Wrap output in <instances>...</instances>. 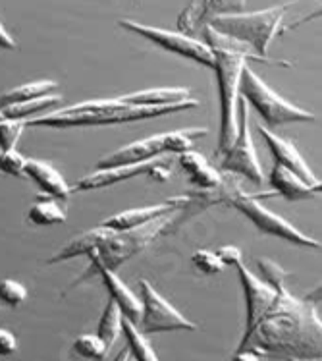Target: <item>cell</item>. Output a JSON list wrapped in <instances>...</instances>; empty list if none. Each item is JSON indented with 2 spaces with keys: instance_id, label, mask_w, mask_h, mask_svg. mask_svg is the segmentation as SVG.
Segmentation results:
<instances>
[{
  "instance_id": "1",
  "label": "cell",
  "mask_w": 322,
  "mask_h": 361,
  "mask_svg": "<svg viewBox=\"0 0 322 361\" xmlns=\"http://www.w3.org/2000/svg\"><path fill=\"white\" fill-rule=\"evenodd\" d=\"M237 350H253L276 361H322V319L315 303L282 288L271 310L243 332Z\"/></svg>"
},
{
  "instance_id": "2",
  "label": "cell",
  "mask_w": 322,
  "mask_h": 361,
  "mask_svg": "<svg viewBox=\"0 0 322 361\" xmlns=\"http://www.w3.org/2000/svg\"><path fill=\"white\" fill-rule=\"evenodd\" d=\"M197 99L182 101L174 104H128L120 99H97L87 101L75 106H66L60 111L41 116V118L27 120L25 126H49V128H72V126H103V124H120V122H135V120L154 118L164 114L190 111L197 109Z\"/></svg>"
},
{
  "instance_id": "3",
  "label": "cell",
  "mask_w": 322,
  "mask_h": 361,
  "mask_svg": "<svg viewBox=\"0 0 322 361\" xmlns=\"http://www.w3.org/2000/svg\"><path fill=\"white\" fill-rule=\"evenodd\" d=\"M214 52V75L218 83L220 99V130L216 153L220 157L226 153L237 135V104H240V83H242L243 68L247 66V59L255 54L249 51H234V49H213Z\"/></svg>"
},
{
  "instance_id": "4",
  "label": "cell",
  "mask_w": 322,
  "mask_h": 361,
  "mask_svg": "<svg viewBox=\"0 0 322 361\" xmlns=\"http://www.w3.org/2000/svg\"><path fill=\"white\" fill-rule=\"evenodd\" d=\"M206 195H216L213 203H220L224 201L228 205H232L237 209L240 213L245 214L256 228L261 232H266L271 236H276L280 240H284L293 245H301V247H311V250H321L322 243L315 238L303 234L299 228H295L292 222H287L286 219H282L280 214L272 213L266 207L261 205V201H256L253 195L245 193L240 188V184L232 180V178H224L222 184L214 190L205 192Z\"/></svg>"
},
{
  "instance_id": "5",
  "label": "cell",
  "mask_w": 322,
  "mask_h": 361,
  "mask_svg": "<svg viewBox=\"0 0 322 361\" xmlns=\"http://www.w3.org/2000/svg\"><path fill=\"white\" fill-rule=\"evenodd\" d=\"M293 2L295 0H286V2H280V4H274L266 10H259V12L214 16L209 25L228 37H234L240 43L247 44L255 54L266 59L271 43L278 35L282 20Z\"/></svg>"
},
{
  "instance_id": "6",
  "label": "cell",
  "mask_w": 322,
  "mask_h": 361,
  "mask_svg": "<svg viewBox=\"0 0 322 361\" xmlns=\"http://www.w3.org/2000/svg\"><path fill=\"white\" fill-rule=\"evenodd\" d=\"M206 128H185L176 132L159 133V135H149L145 140L133 141L125 147L118 149L109 157H104L97 162V169H114V166H124V164H137V162L153 161L162 155H183L187 151H193V145L199 137L206 135Z\"/></svg>"
},
{
  "instance_id": "7",
  "label": "cell",
  "mask_w": 322,
  "mask_h": 361,
  "mask_svg": "<svg viewBox=\"0 0 322 361\" xmlns=\"http://www.w3.org/2000/svg\"><path fill=\"white\" fill-rule=\"evenodd\" d=\"M240 95L249 109L259 112L264 120V126H284L292 122H313L316 116L313 112L301 109L297 104L290 103L284 97L278 95L272 87H268L249 66L243 68Z\"/></svg>"
},
{
  "instance_id": "8",
  "label": "cell",
  "mask_w": 322,
  "mask_h": 361,
  "mask_svg": "<svg viewBox=\"0 0 322 361\" xmlns=\"http://www.w3.org/2000/svg\"><path fill=\"white\" fill-rule=\"evenodd\" d=\"M176 213H180V211H176ZM176 213L159 216V219H154L149 224H143L140 228L124 230V232H116V230L110 228L109 236L104 238L103 242L99 243V247L93 251L104 265L112 271H116L118 267L124 265L128 259L141 253L149 243H153L156 238L161 236L162 232L172 224V219Z\"/></svg>"
},
{
  "instance_id": "9",
  "label": "cell",
  "mask_w": 322,
  "mask_h": 361,
  "mask_svg": "<svg viewBox=\"0 0 322 361\" xmlns=\"http://www.w3.org/2000/svg\"><path fill=\"white\" fill-rule=\"evenodd\" d=\"M240 112H237V135L235 141L230 145L226 153L220 159V169L230 174H237L249 180L253 184H263L264 174L261 169V161L256 157L255 143H253V135H251L249 126V104L243 99H240Z\"/></svg>"
},
{
  "instance_id": "10",
  "label": "cell",
  "mask_w": 322,
  "mask_h": 361,
  "mask_svg": "<svg viewBox=\"0 0 322 361\" xmlns=\"http://www.w3.org/2000/svg\"><path fill=\"white\" fill-rule=\"evenodd\" d=\"M120 25L124 30L133 31V33H137L141 37H145L147 41H151V43L161 47L164 51L174 52L178 56L193 60V62H197L201 66L211 68V70L214 68V52L205 41L190 37V35H185L182 31L159 30V27H151V25L133 22V20H122Z\"/></svg>"
},
{
  "instance_id": "11",
  "label": "cell",
  "mask_w": 322,
  "mask_h": 361,
  "mask_svg": "<svg viewBox=\"0 0 322 361\" xmlns=\"http://www.w3.org/2000/svg\"><path fill=\"white\" fill-rule=\"evenodd\" d=\"M140 294L143 311H141V321L137 326L143 334L170 331H197V324L187 317H183L182 313L168 300H164L147 281H140Z\"/></svg>"
},
{
  "instance_id": "12",
  "label": "cell",
  "mask_w": 322,
  "mask_h": 361,
  "mask_svg": "<svg viewBox=\"0 0 322 361\" xmlns=\"http://www.w3.org/2000/svg\"><path fill=\"white\" fill-rule=\"evenodd\" d=\"M153 176L156 182H164L170 178V159L166 157H156L153 161L137 162V164H124V166H114V169H97L87 176L78 180V184L72 185V192H91V190H101L106 185H114L118 182H125L135 176Z\"/></svg>"
},
{
  "instance_id": "13",
  "label": "cell",
  "mask_w": 322,
  "mask_h": 361,
  "mask_svg": "<svg viewBox=\"0 0 322 361\" xmlns=\"http://www.w3.org/2000/svg\"><path fill=\"white\" fill-rule=\"evenodd\" d=\"M235 271H237L243 295H245V332H247L271 310V305L278 298V290H274L261 276L251 273L245 263H237Z\"/></svg>"
},
{
  "instance_id": "14",
  "label": "cell",
  "mask_w": 322,
  "mask_h": 361,
  "mask_svg": "<svg viewBox=\"0 0 322 361\" xmlns=\"http://www.w3.org/2000/svg\"><path fill=\"white\" fill-rule=\"evenodd\" d=\"M89 259H91V267H93V271L103 279L104 286H106V290H109L110 300H114V302H116V305L120 307V311H122V315H124L128 321H132L133 324H140L141 311H143L141 298H137V295L133 294L132 290L128 288V284H124L122 279H120L112 269H109V267L104 265L95 251H91V253H89Z\"/></svg>"
},
{
  "instance_id": "15",
  "label": "cell",
  "mask_w": 322,
  "mask_h": 361,
  "mask_svg": "<svg viewBox=\"0 0 322 361\" xmlns=\"http://www.w3.org/2000/svg\"><path fill=\"white\" fill-rule=\"evenodd\" d=\"M187 203H190L187 197H172V200L162 201V203H156V205L128 209V211H122V213H118L114 214V216L106 219V221L103 222V226L116 230V232L140 228V226L153 222L154 219H159V216L182 211L183 205H187Z\"/></svg>"
},
{
  "instance_id": "16",
  "label": "cell",
  "mask_w": 322,
  "mask_h": 361,
  "mask_svg": "<svg viewBox=\"0 0 322 361\" xmlns=\"http://www.w3.org/2000/svg\"><path fill=\"white\" fill-rule=\"evenodd\" d=\"M256 130L263 135L264 143L271 149V155L274 157L276 164H282V166H286L287 170L295 172V174L303 178L307 184L315 185L316 182H318V178L313 174V170H311V166L307 164V161L301 157V153L297 151V147L293 145L292 141H287L284 140V137L276 135V133L268 130V126L264 124L256 126Z\"/></svg>"
},
{
  "instance_id": "17",
  "label": "cell",
  "mask_w": 322,
  "mask_h": 361,
  "mask_svg": "<svg viewBox=\"0 0 322 361\" xmlns=\"http://www.w3.org/2000/svg\"><path fill=\"white\" fill-rule=\"evenodd\" d=\"M23 176H27L37 184V188L44 192L49 197L58 201H68L72 195V185H68L64 176L52 164L39 159H25Z\"/></svg>"
},
{
  "instance_id": "18",
  "label": "cell",
  "mask_w": 322,
  "mask_h": 361,
  "mask_svg": "<svg viewBox=\"0 0 322 361\" xmlns=\"http://www.w3.org/2000/svg\"><path fill=\"white\" fill-rule=\"evenodd\" d=\"M178 162H180V166H182L183 172L187 174L191 184L199 185L203 192H209V190L218 188V185L222 184V180H224V178L220 176L218 170L214 169L213 164L206 161L201 153H197L195 149L180 155Z\"/></svg>"
},
{
  "instance_id": "19",
  "label": "cell",
  "mask_w": 322,
  "mask_h": 361,
  "mask_svg": "<svg viewBox=\"0 0 322 361\" xmlns=\"http://www.w3.org/2000/svg\"><path fill=\"white\" fill-rule=\"evenodd\" d=\"M268 182L272 188L287 201H301L309 200V197H315L313 192V185L307 184L301 176H297L295 172L287 170L282 164H274L268 174Z\"/></svg>"
},
{
  "instance_id": "20",
  "label": "cell",
  "mask_w": 322,
  "mask_h": 361,
  "mask_svg": "<svg viewBox=\"0 0 322 361\" xmlns=\"http://www.w3.org/2000/svg\"><path fill=\"white\" fill-rule=\"evenodd\" d=\"M109 234L110 228H106L103 224L97 226V228L87 230V232H83L80 236H75L73 240H70L56 255H52V257L49 259V263H60V261H68V259L80 257V255H89L91 251L99 247V243L103 242Z\"/></svg>"
},
{
  "instance_id": "21",
  "label": "cell",
  "mask_w": 322,
  "mask_h": 361,
  "mask_svg": "<svg viewBox=\"0 0 322 361\" xmlns=\"http://www.w3.org/2000/svg\"><path fill=\"white\" fill-rule=\"evenodd\" d=\"M120 101L128 104H143V106H153V104H174L182 101H190L191 93L187 87H156L145 89L140 93H130V95L118 97Z\"/></svg>"
},
{
  "instance_id": "22",
  "label": "cell",
  "mask_w": 322,
  "mask_h": 361,
  "mask_svg": "<svg viewBox=\"0 0 322 361\" xmlns=\"http://www.w3.org/2000/svg\"><path fill=\"white\" fill-rule=\"evenodd\" d=\"M209 6H211V0H190V4L178 16V30L190 37H193L197 31L205 30L211 20Z\"/></svg>"
},
{
  "instance_id": "23",
  "label": "cell",
  "mask_w": 322,
  "mask_h": 361,
  "mask_svg": "<svg viewBox=\"0 0 322 361\" xmlns=\"http://www.w3.org/2000/svg\"><path fill=\"white\" fill-rule=\"evenodd\" d=\"M54 89H58V83L52 80H37L31 83H23L20 87H14L0 97V109L8 106V104L16 103H27V101H35L41 97L51 95Z\"/></svg>"
},
{
  "instance_id": "24",
  "label": "cell",
  "mask_w": 322,
  "mask_h": 361,
  "mask_svg": "<svg viewBox=\"0 0 322 361\" xmlns=\"http://www.w3.org/2000/svg\"><path fill=\"white\" fill-rule=\"evenodd\" d=\"M122 311L116 305L114 300H109L106 302V307L103 311V317H101V323H99V329H97V336L103 340L104 346L110 352V348L114 346L120 338V334H124L122 332Z\"/></svg>"
},
{
  "instance_id": "25",
  "label": "cell",
  "mask_w": 322,
  "mask_h": 361,
  "mask_svg": "<svg viewBox=\"0 0 322 361\" xmlns=\"http://www.w3.org/2000/svg\"><path fill=\"white\" fill-rule=\"evenodd\" d=\"M122 332H124L128 348L132 352L133 361H159L156 354H154L151 342L147 340V336L137 329V324H133L128 319H122Z\"/></svg>"
},
{
  "instance_id": "26",
  "label": "cell",
  "mask_w": 322,
  "mask_h": 361,
  "mask_svg": "<svg viewBox=\"0 0 322 361\" xmlns=\"http://www.w3.org/2000/svg\"><path fill=\"white\" fill-rule=\"evenodd\" d=\"M30 221L35 226H54V224H62L66 221V209L60 205L58 200L54 197H47V200H39L35 205L30 209Z\"/></svg>"
},
{
  "instance_id": "27",
  "label": "cell",
  "mask_w": 322,
  "mask_h": 361,
  "mask_svg": "<svg viewBox=\"0 0 322 361\" xmlns=\"http://www.w3.org/2000/svg\"><path fill=\"white\" fill-rule=\"evenodd\" d=\"M60 103L58 95H47L41 97V99H35V101H27V103H16L8 104V106H2L0 111L2 114L10 120H22L30 114H35V112H41L44 109H51L54 104Z\"/></svg>"
},
{
  "instance_id": "28",
  "label": "cell",
  "mask_w": 322,
  "mask_h": 361,
  "mask_svg": "<svg viewBox=\"0 0 322 361\" xmlns=\"http://www.w3.org/2000/svg\"><path fill=\"white\" fill-rule=\"evenodd\" d=\"M73 352L87 360H103L109 350L97 334H81L73 342Z\"/></svg>"
},
{
  "instance_id": "29",
  "label": "cell",
  "mask_w": 322,
  "mask_h": 361,
  "mask_svg": "<svg viewBox=\"0 0 322 361\" xmlns=\"http://www.w3.org/2000/svg\"><path fill=\"white\" fill-rule=\"evenodd\" d=\"M256 269H259L261 279H263L268 286H272L274 290H282V288H286L287 273L278 265V263H276V261H272V259L268 257L256 259Z\"/></svg>"
},
{
  "instance_id": "30",
  "label": "cell",
  "mask_w": 322,
  "mask_h": 361,
  "mask_svg": "<svg viewBox=\"0 0 322 361\" xmlns=\"http://www.w3.org/2000/svg\"><path fill=\"white\" fill-rule=\"evenodd\" d=\"M191 263L203 274H220L226 269V265L222 263V259L218 257V253L209 250L195 251L191 255Z\"/></svg>"
},
{
  "instance_id": "31",
  "label": "cell",
  "mask_w": 322,
  "mask_h": 361,
  "mask_svg": "<svg viewBox=\"0 0 322 361\" xmlns=\"http://www.w3.org/2000/svg\"><path fill=\"white\" fill-rule=\"evenodd\" d=\"M22 120H10L6 116L0 118V151H10L20 140L23 130Z\"/></svg>"
},
{
  "instance_id": "32",
  "label": "cell",
  "mask_w": 322,
  "mask_h": 361,
  "mask_svg": "<svg viewBox=\"0 0 322 361\" xmlns=\"http://www.w3.org/2000/svg\"><path fill=\"white\" fill-rule=\"evenodd\" d=\"M25 300H27V290L23 284H20L18 281H10V279L0 282V302L16 307Z\"/></svg>"
},
{
  "instance_id": "33",
  "label": "cell",
  "mask_w": 322,
  "mask_h": 361,
  "mask_svg": "<svg viewBox=\"0 0 322 361\" xmlns=\"http://www.w3.org/2000/svg\"><path fill=\"white\" fill-rule=\"evenodd\" d=\"M23 166H25V157L20 155L16 149L0 151V172H4L8 176L22 178Z\"/></svg>"
},
{
  "instance_id": "34",
  "label": "cell",
  "mask_w": 322,
  "mask_h": 361,
  "mask_svg": "<svg viewBox=\"0 0 322 361\" xmlns=\"http://www.w3.org/2000/svg\"><path fill=\"white\" fill-rule=\"evenodd\" d=\"M245 2L247 0H211V6H209L211 20H213L214 16L220 14H242L243 8H245Z\"/></svg>"
},
{
  "instance_id": "35",
  "label": "cell",
  "mask_w": 322,
  "mask_h": 361,
  "mask_svg": "<svg viewBox=\"0 0 322 361\" xmlns=\"http://www.w3.org/2000/svg\"><path fill=\"white\" fill-rule=\"evenodd\" d=\"M216 253H218V257L222 259V263L226 267H235L237 263H243L242 250L235 247V245H222Z\"/></svg>"
},
{
  "instance_id": "36",
  "label": "cell",
  "mask_w": 322,
  "mask_h": 361,
  "mask_svg": "<svg viewBox=\"0 0 322 361\" xmlns=\"http://www.w3.org/2000/svg\"><path fill=\"white\" fill-rule=\"evenodd\" d=\"M18 350V340L12 332L0 329V355H12Z\"/></svg>"
},
{
  "instance_id": "37",
  "label": "cell",
  "mask_w": 322,
  "mask_h": 361,
  "mask_svg": "<svg viewBox=\"0 0 322 361\" xmlns=\"http://www.w3.org/2000/svg\"><path fill=\"white\" fill-rule=\"evenodd\" d=\"M232 361H263V357L255 354L253 350H237L232 357Z\"/></svg>"
},
{
  "instance_id": "38",
  "label": "cell",
  "mask_w": 322,
  "mask_h": 361,
  "mask_svg": "<svg viewBox=\"0 0 322 361\" xmlns=\"http://www.w3.org/2000/svg\"><path fill=\"white\" fill-rule=\"evenodd\" d=\"M0 47H2V49H16L14 39L10 37V33H8L6 27L2 25V22H0Z\"/></svg>"
},
{
  "instance_id": "39",
  "label": "cell",
  "mask_w": 322,
  "mask_h": 361,
  "mask_svg": "<svg viewBox=\"0 0 322 361\" xmlns=\"http://www.w3.org/2000/svg\"><path fill=\"white\" fill-rule=\"evenodd\" d=\"M318 18H322V8H318V10H315L313 14L305 16V18H301V20H297V22H295V23H292V25H290L287 30H295V27H299V25H303V23L313 22V20H318Z\"/></svg>"
},
{
  "instance_id": "40",
  "label": "cell",
  "mask_w": 322,
  "mask_h": 361,
  "mask_svg": "<svg viewBox=\"0 0 322 361\" xmlns=\"http://www.w3.org/2000/svg\"><path fill=\"white\" fill-rule=\"evenodd\" d=\"M305 300L311 303H321L322 302V284H318V286H315L311 292H309L307 295H305Z\"/></svg>"
},
{
  "instance_id": "41",
  "label": "cell",
  "mask_w": 322,
  "mask_h": 361,
  "mask_svg": "<svg viewBox=\"0 0 322 361\" xmlns=\"http://www.w3.org/2000/svg\"><path fill=\"white\" fill-rule=\"evenodd\" d=\"M130 355H132V352H130V348L125 346L124 350H122V352H120V354H118L112 361H128L130 360Z\"/></svg>"
},
{
  "instance_id": "42",
  "label": "cell",
  "mask_w": 322,
  "mask_h": 361,
  "mask_svg": "<svg viewBox=\"0 0 322 361\" xmlns=\"http://www.w3.org/2000/svg\"><path fill=\"white\" fill-rule=\"evenodd\" d=\"M313 192H315V195H322V180H318V182L313 185Z\"/></svg>"
}]
</instances>
